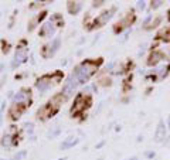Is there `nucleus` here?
Listing matches in <instances>:
<instances>
[{
  "label": "nucleus",
  "instance_id": "2",
  "mask_svg": "<svg viewBox=\"0 0 170 160\" xmlns=\"http://www.w3.org/2000/svg\"><path fill=\"white\" fill-rule=\"evenodd\" d=\"M28 50L26 47V41H22L20 46L16 48V52H14V58H13V62H12V68L16 70L17 67H20L22 64H24L28 58Z\"/></svg>",
  "mask_w": 170,
  "mask_h": 160
},
{
  "label": "nucleus",
  "instance_id": "28",
  "mask_svg": "<svg viewBox=\"0 0 170 160\" xmlns=\"http://www.w3.org/2000/svg\"><path fill=\"white\" fill-rule=\"evenodd\" d=\"M0 160H6V159H0Z\"/></svg>",
  "mask_w": 170,
  "mask_h": 160
},
{
  "label": "nucleus",
  "instance_id": "16",
  "mask_svg": "<svg viewBox=\"0 0 170 160\" xmlns=\"http://www.w3.org/2000/svg\"><path fill=\"white\" fill-rule=\"evenodd\" d=\"M136 7L139 10H145L146 9V2H143V0H139L138 3H136Z\"/></svg>",
  "mask_w": 170,
  "mask_h": 160
},
{
  "label": "nucleus",
  "instance_id": "18",
  "mask_svg": "<svg viewBox=\"0 0 170 160\" xmlns=\"http://www.w3.org/2000/svg\"><path fill=\"white\" fill-rule=\"evenodd\" d=\"M162 0H156V2H152V9H158V7H160L162 6Z\"/></svg>",
  "mask_w": 170,
  "mask_h": 160
},
{
  "label": "nucleus",
  "instance_id": "5",
  "mask_svg": "<svg viewBox=\"0 0 170 160\" xmlns=\"http://www.w3.org/2000/svg\"><path fill=\"white\" fill-rule=\"evenodd\" d=\"M60 44H61V40H60V37H56L50 44L44 46V48L41 50V56H43L44 58H50V57H53L54 54L58 51Z\"/></svg>",
  "mask_w": 170,
  "mask_h": 160
},
{
  "label": "nucleus",
  "instance_id": "26",
  "mask_svg": "<svg viewBox=\"0 0 170 160\" xmlns=\"http://www.w3.org/2000/svg\"><path fill=\"white\" fill-rule=\"evenodd\" d=\"M58 160H67V157H61V159H58Z\"/></svg>",
  "mask_w": 170,
  "mask_h": 160
},
{
  "label": "nucleus",
  "instance_id": "13",
  "mask_svg": "<svg viewBox=\"0 0 170 160\" xmlns=\"http://www.w3.org/2000/svg\"><path fill=\"white\" fill-rule=\"evenodd\" d=\"M13 143H14V139H13L12 135H4L3 139H2V146L3 148H10Z\"/></svg>",
  "mask_w": 170,
  "mask_h": 160
},
{
  "label": "nucleus",
  "instance_id": "6",
  "mask_svg": "<svg viewBox=\"0 0 170 160\" xmlns=\"http://www.w3.org/2000/svg\"><path fill=\"white\" fill-rule=\"evenodd\" d=\"M78 85H80V84H78L77 78L72 77V75H70V77H68V80L65 81L64 85H62V92L61 94H64L65 98H68V96H71L72 94H74L75 88H77Z\"/></svg>",
  "mask_w": 170,
  "mask_h": 160
},
{
  "label": "nucleus",
  "instance_id": "1",
  "mask_svg": "<svg viewBox=\"0 0 170 160\" xmlns=\"http://www.w3.org/2000/svg\"><path fill=\"white\" fill-rule=\"evenodd\" d=\"M101 60H99L98 62L95 61H90V60H87V61H82L80 65H77V67L74 68V71H72V77L77 78L78 84H85L90 81V78L92 77L94 74H95V71L98 70V65L101 64Z\"/></svg>",
  "mask_w": 170,
  "mask_h": 160
},
{
  "label": "nucleus",
  "instance_id": "24",
  "mask_svg": "<svg viewBox=\"0 0 170 160\" xmlns=\"http://www.w3.org/2000/svg\"><path fill=\"white\" fill-rule=\"evenodd\" d=\"M167 129L170 130V115H169V119H167Z\"/></svg>",
  "mask_w": 170,
  "mask_h": 160
},
{
  "label": "nucleus",
  "instance_id": "10",
  "mask_svg": "<svg viewBox=\"0 0 170 160\" xmlns=\"http://www.w3.org/2000/svg\"><path fill=\"white\" fill-rule=\"evenodd\" d=\"M166 128L164 126V120H159L158 123V128H156V132H155V140L156 142H162L164 139V136H166Z\"/></svg>",
  "mask_w": 170,
  "mask_h": 160
},
{
  "label": "nucleus",
  "instance_id": "25",
  "mask_svg": "<svg viewBox=\"0 0 170 160\" xmlns=\"http://www.w3.org/2000/svg\"><path fill=\"white\" fill-rule=\"evenodd\" d=\"M128 160H138V157H135V156H133V157H130V159H128Z\"/></svg>",
  "mask_w": 170,
  "mask_h": 160
},
{
  "label": "nucleus",
  "instance_id": "9",
  "mask_svg": "<svg viewBox=\"0 0 170 160\" xmlns=\"http://www.w3.org/2000/svg\"><path fill=\"white\" fill-rule=\"evenodd\" d=\"M26 106H27V105H23V104H20V105H12V108H10V111H9L10 118H12L13 120L19 119V118L22 116L23 112L26 111Z\"/></svg>",
  "mask_w": 170,
  "mask_h": 160
},
{
  "label": "nucleus",
  "instance_id": "17",
  "mask_svg": "<svg viewBox=\"0 0 170 160\" xmlns=\"http://www.w3.org/2000/svg\"><path fill=\"white\" fill-rule=\"evenodd\" d=\"M24 128H26V130H27L28 133H33V129H34V125L31 122H28V123H26L24 125Z\"/></svg>",
  "mask_w": 170,
  "mask_h": 160
},
{
  "label": "nucleus",
  "instance_id": "11",
  "mask_svg": "<svg viewBox=\"0 0 170 160\" xmlns=\"http://www.w3.org/2000/svg\"><path fill=\"white\" fill-rule=\"evenodd\" d=\"M82 9V3L81 2H67V10L70 14L77 16Z\"/></svg>",
  "mask_w": 170,
  "mask_h": 160
},
{
  "label": "nucleus",
  "instance_id": "14",
  "mask_svg": "<svg viewBox=\"0 0 170 160\" xmlns=\"http://www.w3.org/2000/svg\"><path fill=\"white\" fill-rule=\"evenodd\" d=\"M60 133H61V128L57 126V128H54L53 130H50V132L47 133V138H48V139H54V138H57Z\"/></svg>",
  "mask_w": 170,
  "mask_h": 160
},
{
  "label": "nucleus",
  "instance_id": "3",
  "mask_svg": "<svg viewBox=\"0 0 170 160\" xmlns=\"http://www.w3.org/2000/svg\"><path fill=\"white\" fill-rule=\"evenodd\" d=\"M53 82H56V80H54V74L53 75L46 74V75L40 77L37 81H36V88H37L40 92H46V91H48L50 88H51Z\"/></svg>",
  "mask_w": 170,
  "mask_h": 160
},
{
  "label": "nucleus",
  "instance_id": "8",
  "mask_svg": "<svg viewBox=\"0 0 170 160\" xmlns=\"http://www.w3.org/2000/svg\"><path fill=\"white\" fill-rule=\"evenodd\" d=\"M56 28H57L56 23H54L53 20H50L48 23H46V24L41 26L40 36H41V37H47V38L51 37V36H54V33H56Z\"/></svg>",
  "mask_w": 170,
  "mask_h": 160
},
{
  "label": "nucleus",
  "instance_id": "7",
  "mask_svg": "<svg viewBox=\"0 0 170 160\" xmlns=\"http://www.w3.org/2000/svg\"><path fill=\"white\" fill-rule=\"evenodd\" d=\"M115 12V9H111V10H105L104 13H101V14L96 17V20L94 22V27H102V26H105L106 23L109 22V20L112 19V13Z\"/></svg>",
  "mask_w": 170,
  "mask_h": 160
},
{
  "label": "nucleus",
  "instance_id": "22",
  "mask_svg": "<svg viewBox=\"0 0 170 160\" xmlns=\"http://www.w3.org/2000/svg\"><path fill=\"white\" fill-rule=\"evenodd\" d=\"M150 20H152V14H150V16H148V17H146V19H145V22H143V24L146 26V24H148L149 22H150Z\"/></svg>",
  "mask_w": 170,
  "mask_h": 160
},
{
  "label": "nucleus",
  "instance_id": "20",
  "mask_svg": "<svg viewBox=\"0 0 170 160\" xmlns=\"http://www.w3.org/2000/svg\"><path fill=\"white\" fill-rule=\"evenodd\" d=\"M102 4H105V2H104V0H99V2H94L92 6L94 7H101Z\"/></svg>",
  "mask_w": 170,
  "mask_h": 160
},
{
  "label": "nucleus",
  "instance_id": "15",
  "mask_svg": "<svg viewBox=\"0 0 170 160\" xmlns=\"http://www.w3.org/2000/svg\"><path fill=\"white\" fill-rule=\"evenodd\" d=\"M26 156H27V152H26V150H20V152H17V153L14 154V157H13L12 160H22V159H24Z\"/></svg>",
  "mask_w": 170,
  "mask_h": 160
},
{
  "label": "nucleus",
  "instance_id": "4",
  "mask_svg": "<svg viewBox=\"0 0 170 160\" xmlns=\"http://www.w3.org/2000/svg\"><path fill=\"white\" fill-rule=\"evenodd\" d=\"M30 98H31V91L28 90V88H22V90L19 91V92L16 94L14 96H13V105H27V106H30Z\"/></svg>",
  "mask_w": 170,
  "mask_h": 160
},
{
  "label": "nucleus",
  "instance_id": "23",
  "mask_svg": "<svg viewBox=\"0 0 170 160\" xmlns=\"http://www.w3.org/2000/svg\"><path fill=\"white\" fill-rule=\"evenodd\" d=\"M104 145H105V140H101V142L98 143V145H96V149H101Z\"/></svg>",
  "mask_w": 170,
  "mask_h": 160
},
{
  "label": "nucleus",
  "instance_id": "21",
  "mask_svg": "<svg viewBox=\"0 0 170 160\" xmlns=\"http://www.w3.org/2000/svg\"><path fill=\"white\" fill-rule=\"evenodd\" d=\"M160 22H162V19H160V17H158V19L155 20V23H152V27H156V26H158Z\"/></svg>",
  "mask_w": 170,
  "mask_h": 160
},
{
  "label": "nucleus",
  "instance_id": "12",
  "mask_svg": "<svg viewBox=\"0 0 170 160\" xmlns=\"http://www.w3.org/2000/svg\"><path fill=\"white\" fill-rule=\"evenodd\" d=\"M78 142H80V139L70 136V138H67L64 142H62L60 148H61V150H67V149H71V148H74V146H77Z\"/></svg>",
  "mask_w": 170,
  "mask_h": 160
},
{
  "label": "nucleus",
  "instance_id": "19",
  "mask_svg": "<svg viewBox=\"0 0 170 160\" xmlns=\"http://www.w3.org/2000/svg\"><path fill=\"white\" fill-rule=\"evenodd\" d=\"M145 156L148 157V159H155V157H156V152H153V150H152V152H146Z\"/></svg>",
  "mask_w": 170,
  "mask_h": 160
},
{
  "label": "nucleus",
  "instance_id": "27",
  "mask_svg": "<svg viewBox=\"0 0 170 160\" xmlns=\"http://www.w3.org/2000/svg\"><path fill=\"white\" fill-rule=\"evenodd\" d=\"M2 68H3V64H0V71H2Z\"/></svg>",
  "mask_w": 170,
  "mask_h": 160
}]
</instances>
